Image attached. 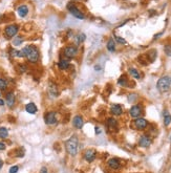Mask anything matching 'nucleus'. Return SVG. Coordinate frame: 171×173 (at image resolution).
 <instances>
[{
    "label": "nucleus",
    "mask_w": 171,
    "mask_h": 173,
    "mask_svg": "<svg viewBox=\"0 0 171 173\" xmlns=\"http://www.w3.org/2000/svg\"><path fill=\"white\" fill-rule=\"evenodd\" d=\"M170 85H171V77H170Z\"/></svg>",
    "instance_id": "obj_39"
},
{
    "label": "nucleus",
    "mask_w": 171,
    "mask_h": 173,
    "mask_svg": "<svg viewBox=\"0 0 171 173\" xmlns=\"http://www.w3.org/2000/svg\"><path fill=\"white\" fill-rule=\"evenodd\" d=\"M0 97H1V90H0Z\"/></svg>",
    "instance_id": "obj_38"
},
{
    "label": "nucleus",
    "mask_w": 171,
    "mask_h": 173,
    "mask_svg": "<svg viewBox=\"0 0 171 173\" xmlns=\"http://www.w3.org/2000/svg\"><path fill=\"white\" fill-rule=\"evenodd\" d=\"M96 156H97V152H96V150H93V149L86 150L85 153H84V159H85V161H88V163H91V161H95Z\"/></svg>",
    "instance_id": "obj_9"
},
{
    "label": "nucleus",
    "mask_w": 171,
    "mask_h": 173,
    "mask_svg": "<svg viewBox=\"0 0 171 173\" xmlns=\"http://www.w3.org/2000/svg\"><path fill=\"white\" fill-rule=\"evenodd\" d=\"M2 166H3V161L1 159H0V169L2 168Z\"/></svg>",
    "instance_id": "obj_36"
},
{
    "label": "nucleus",
    "mask_w": 171,
    "mask_h": 173,
    "mask_svg": "<svg viewBox=\"0 0 171 173\" xmlns=\"http://www.w3.org/2000/svg\"><path fill=\"white\" fill-rule=\"evenodd\" d=\"M15 101H16V99H15L14 92H13V91H9V92H7V96H5V102H7V106H9V108L14 107Z\"/></svg>",
    "instance_id": "obj_11"
},
{
    "label": "nucleus",
    "mask_w": 171,
    "mask_h": 173,
    "mask_svg": "<svg viewBox=\"0 0 171 173\" xmlns=\"http://www.w3.org/2000/svg\"><path fill=\"white\" fill-rule=\"evenodd\" d=\"M171 123V114L168 111H165L164 113V125L165 126H169Z\"/></svg>",
    "instance_id": "obj_24"
},
{
    "label": "nucleus",
    "mask_w": 171,
    "mask_h": 173,
    "mask_svg": "<svg viewBox=\"0 0 171 173\" xmlns=\"http://www.w3.org/2000/svg\"><path fill=\"white\" fill-rule=\"evenodd\" d=\"M19 32V25L17 24H9L4 28V35L7 39H12L15 36H17Z\"/></svg>",
    "instance_id": "obj_3"
},
{
    "label": "nucleus",
    "mask_w": 171,
    "mask_h": 173,
    "mask_svg": "<svg viewBox=\"0 0 171 173\" xmlns=\"http://www.w3.org/2000/svg\"><path fill=\"white\" fill-rule=\"evenodd\" d=\"M78 55V48H77L76 46L74 45H70V46H66L64 48V56L66 58H75L76 56Z\"/></svg>",
    "instance_id": "obj_6"
},
{
    "label": "nucleus",
    "mask_w": 171,
    "mask_h": 173,
    "mask_svg": "<svg viewBox=\"0 0 171 173\" xmlns=\"http://www.w3.org/2000/svg\"><path fill=\"white\" fill-rule=\"evenodd\" d=\"M44 121L47 125H55L57 123V113L55 111H49L44 115Z\"/></svg>",
    "instance_id": "obj_5"
},
{
    "label": "nucleus",
    "mask_w": 171,
    "mask_h": 173,
    "mask_svg": "<svg viewBox=\"0 0 171 173\" xmlns=\"http://www.w3.org/2000/svg\"><path fill=\"white\" fill-rule=\"evenodd\" d=\"M110 112L114 115H121L123 112L122 106H121L120 104H112L110 107Z\"/></svg>",
    "instance_id": "obj_16"
},
{
    "label": "nucleus",
    "mask_w": 171,
    "mask_h": 173,
    "mask_svg": "<svg viewBox=\"0 0 171 173\" xmlns=\"http://www.w3.org/2000/svg\"><path fill=\"white\" fill-rule=\"evenodd\" d=\"M118 83L120 84L121 86H127L128 80H127V78H126V76H121L118 81Z\"/></svg>",
    "instance_id": "obj_26"
},
{
    "label": "nucleus",
    "mask_w": 171,
    "mask_h": 173,
    "mask_svg": "<svg viewBox=\"0 0 171 173\" xmlns=\"http://www.w3.org/2000/svg\"><path fill=\"white\" fill-rule=\"evenodd\" d=\"M107 126H108L109 129H116L117 128V121L112 118L108 119V120H107Z\"/></svg>",
    "instance_id": "obj_23"
},
{
    "label": "nucleus",
    "mask_w": 171,
    "mask_h": 173,
    "mask_svg": "<svg viewBox=\"0 0 171 173\" xmlns=\"http://www.w3.org/2000/svg\"><path fill=\"white\" fill-rule=\"evenodd\" d=\"M129 74H130V76L132 77V78H134V79H136V80H139L140 78H141V75H140V72H139V70L138 69H135V68H129Z\"/></svg>",
    "instance_id": "obj_22"
},
{
    "label": "nucleus",
    "mask_w": 171,
    "mask_h": 173,
    "mask_svg": "<svg viewBox=\"0 0 171 173\" xmlns=\"http://www.w3.org/2000/svg\"><path fill=\"white\" fill-rule=\"evenodd\" d=\"M18 170H19V167L18 166H13V167H11V168H9V173H17V172H18Z\"/></svg>",
    "instance_id": "obj_32"
},
{
    "label": "nucleus",
    "mask_w": 171,
    "mask_h": 173,
    "mask_svg": "<svg viewBox=\"0 0 171 173\" xmlns=\"http://www.w3.org/2000/svg\"><path fill=\"white\" fill-rule=\"evenodd\" d=\"M49 93L51 97H54V98H57L59 96L58 87H57V85H56L55 83H53V82H49Z\"/></svg>",
    "instance_id": "obj_13"
},
{
    "label": "nucleus",
    "mask_w": 171,
    "mask_h": 173,
    "mask_svg": "<svg viewBox=\"0 0 171 173\" xmlns=\"http://www.w3.org/2000/svg\"><path fill=\"white\" fill-rule=\"evenodd\" d=\"M83 124H84V121L81 115H76L72 119V125H74V127L77 128V129H81L82 127H83Z\"/></svg>",
    "instance_id": "obj_12"
},
{
    "label": "nucleus",
    "mask_w": 171,
    "mask_h": 173,
    "mask_svg": "<svg viewBox=\"0 0 171 173\" xmlns=\"http://www.w3.org/2000/svg\"><path fill=\"white\" fill-rule=\"evenodd\" d=\"M107 164H108V166L110 167L111 169H113V170H118V169L121 168V163L118 159H110L107 161Z\"/></svg>",
    "instance_id": "obj_15"
},
{
    "label": "nucleus",
    "mask_w": 171,
    "mask_h": 173,
    "mask_svg": "<svg viewBox=\"0 0 171 173\" xmlns=\"http://www.w3.org/2000/svg\"><path fill=\"white\" fill-rule=\"evenodd\" d=\"M114 40H116L118 43H120V44H126L127 42H126V40L124 39V38H122V37H120V36H114Z\"/></svg>",
    "instance_id": "obj_29"
},
{
    "label": "nucleus",
    "mask_w": 171,
    "mask_h": 173,
    "mask_svg": "<svg viewBox=\"0 0 171 173\" xmlns=\"http://www.w3.org/2000/svg\"><path fill=\"white\" fill-rule=\"evenodd\" d=\"M7 88V81L5 79L0 78V90L4 91Z\"/></svg>",
    "instance_id": "obj_27"
},
{
    "label": "nucleus",
    "mask_w": 171,
    "mask_h": 173,
    "mask_svg": "<svg viewBox=\"0 0 171 173\" xmlns=\"http://www.w3.org/2000/svg\"><path fill=\"white\" fill-rule=\"evenodd\" d=\"M106 47L110 53H113V51H116V42H114V40H113L112 38H110V39L108 40Z\"/></svg>",
    "instance_id": "obj_20"
},
{
    "label": "nucleus",
    "mask_w": 171,
    "mask_h": 173,
    "mask_svg": "<svg viewBox=\"0 0 171 173\" xmlns=\"http://www.w3.org/2000/svg\"><path fill=\"white\" fill-rule=\"evenodd\" d=\"M164 51L168 57H171V45L166 44V45L164 46Z\"/></svg>",
    "instance_id": "obj_28"
},
{
    "label": "nucleus",
    "mask_w": 171,
    "mask_h": 173,
    "mask_svg": "<svg viewBox=\"0 0 171 173\" xmlns=\"http://www.w3.org/2000/svg\"><path fill=\"white\" fill-rule=\"evenodd\" d=\"M157 87L159 90V92H162V93L167 92L169 90V88H170V78L167 76L162 77V78L157 81Z\"/></svg>",
    "instance_id": "obj_2"
},
{
    "label": "nucleus",
    "mask_w": 171,
    "mask_h": 173,
    "mask_svg": "<svg viewBox=\"0 0 171 173\" xmlns=\"http://www.w3.org/2000/svg\"><path fill=\"white\" fill-rule=\"evenodd\" d=\"M150 144H151V138L148 135H142L141 138H140L139 145L141 146V147L147 148L150 146Z\"/></svg>",
    "instance_id": "obj_14"
},
{
    "label": "nucleus",
    "mask_w": 171,
    "mask_h": 173,
    "mask_svg": "<svg viewBox=\"0 0 171 173\" xmlns=\"http://www.w3.org/2000/svg\"><path fill=\"white\" fill-rule=\"evenodd\" d=\"M58 67L60 70H66V69L70 67V62H68L67 60L62 59V60H60L58 62Z\"/></svg>",
    "instance_id": "obj_18"
},
{
    "label": "nucleus",
    "mask_w": 171,
    "mask_h": 173,
    "mask_svg": "<svg viewBox=\"0 0 171 173\" xmlns=\"http://www.w3.org/2000/svg\"><path fill=\"white\" fill-rule=\"evenodd\" d=\"M24 39L22 36H15L14 39H13V45L14 46H19L23 43Z\"/></svg>",
    "instance_id": "obj_21"
},
{
    "label": "nucleus",
    "mask_w": 171,
    "mask_h": 173,
    "mask_svg": "<svg viewBox=\"0 0 171 173\" xmlns=\"http://www.w3.org/2000/svg\"><path fill=\"white\" fill-rule=\"evenodd\" d=\"M78 138L76 135H72L70 138H68L65 142V148H66L67 153L72 156H76L78 153Z\"/></svg>",
    "instance_id": "obj_1"
},
{
    "label": "nucleus",
    "mask_w": 171,
    "mask_h": 173,
    "mask_svg": "<svg viewBox=\"0 0 171 173\" xmlns=\"http://www.w3.org/2000/svg\"><path fill=\"white\" fill-rule=\"evenodd\" d=\"M5 144L4 143H2V142H0V150H4L5 149Z\"/></svg>",
    "instance_id": "obj_34"
},
{
    "label": "nucleus",
    "mask_w": 171,
    "mask_h": 173,
    "mask_svg": "<svg viewBox=\"0 0 171 173\" xmlns=\"http://www.w3.org/2000/svg\"><path fill=\"white\" fill-rule=\"evenodd\" d=\"M4 105V101L2 99H0V106H3Z\"/></svg>",
    "instance_id": "obj_35"
},
{
    "label": "nucleus",
    "mask_w": 171,
    "mask_h": 173,
    "mask_svg": "<svg viewBox=\"0 0 171 173\" xmlns=\"http://www.w3.org/2000/svg\"><path fill=\"white\" fill-rule=\"evenodd\" d=\"M78 42H80V43H82V42H84V40L86 39V36L84 34H79L78 35Z\"/></svg>",
    "instance_id": "obj_31"
},
{
    "label": "nucleus",
    "mask_w": 171,
    "mask_h": 173,
    "mask_svg": "<svg viewBox=\"0 0 171 173\" xmlns=\"http://www.w3.org/2000/svg\"><path fill=\"white\" fill-rule=\"evenodd\" d=\"M28 12H30V9H28V7L25 4H21L19 5L18 7H17V14H18L19 17H21V18H24V17L28 16Z\"/></svg>",
    "instance_id": "obj_10"
},
{
    "label": "nucleus",
    "mask_w": 171,
    "mask_h": 173,
    "mask_svg": "<svg viewBox=\"0 0 171 173\" xmlns=\"http://www.w3.org/2000/svg\"><path fill=\"white\" fill-rule=\"evenodd\" d=\"M146 57H147L149 62H153V61L155 60V58H157V51H155V49H151V51H149L147 54H146Z\"/></svg>",
    "instance_id": "obj_19"
},
{
    "label": "nucleus",
    "mask_w": 171,
    "mask_h": 173,
    "mask_svg": "<svg viewBox=\"0 0 171 173\" xmlns=\"http://www.w3.org/2000/svg\"><path fill=\"white\" fill-rule=\"evenodd\" d=\"M25 110H26V112H28L30 114H35V113L37 112L38 108L35 104L30 102V103H28L25 105Z\"/></svg>",
    "instance_id": "obj_17"
},
{
    "label": "nucleus",
    "mask_w": 171,
    "mask_h": 173,
    "mask_svg": "<svg viewBox=\"0 0 171 173\" xmlns=\"http://www.w3.org/2000/svg\"><path fill=\"white\" fill-rule=\"evenodd\" d=\"M129 114L131 118H139L140 115L142 114V107L140 105H133V106L130 108L129 110Z\"/></svg>",
    "instance_id": "obj_8"
},
{
    "label": "nucleus",
    "mask_w": 171,
    "mask_h": 173,
    "mask_svg": "<svg viewBox=\"0 0 171 173\" xmlns=\"http://www.w3.org/2000/svg\"><path fill=\"white\" fill-rule=\"evenodd\" d=\"M18 70L20 72H25L26 70H28V66H26L25 64H20L18 66Z\"/></svg>",
    "instance_id": "obj_30"
},
{
    "label": "nucleus",
    "mask_w": 171,
    "mask_h": 173,
    "mask_svg": "<svg viewBox=\"0 0 171 173\" xmlns=\"http://www.w3.org/2000/svg\"><path fill=\"white\" fill-rule=\"evenodd\" d=\"M170 141H171V136H170Z\"/></svg>",
    "instance_id": "obj_40"
},
{
    "label": "nucleus",
    "mask_w": 171,
    "mask_h": 173,
    "mask_svg": "<svg viewBox=\"0 0 171 173\" xmlns=\"http://www.w3.org/2000/svg\"><path fill=\"white\" fill-rule=\"evenodd\" d=\"M40 173H49V171H47V168H46V167H42V168H41V171H40Z\"/></svg>",
    "instance_id": "obj_33"
},
{
    "label": "nucleus",
    "mask_w": 171,
    "mask_h": 173,
    "mask_svg": "<svg viewBox=\"0 0 171 173\" xmlns=\"http://www.w3.org/2000/svg\"><path fill=\"white\" fill-rule=\"evenodd\" d=\"M148 125V122L143 118H136V120L134 121V127L138 130H143L145 129Z\"/></svg>",
    "instance_id": "obj_7"
},
{
    "label": "nucleus",
    "mask_w": 171,
    "mask_h": 173,
    "mask_svg": "<svg viewBox=\"0 0 171 173\" xmlns=\"http://www.w3.org/2000/svg\"><path fill=\"white\" fill-rule=\"evenodd\" d=\"M67 9H68L70 14H72L74 17H76V18L81 19V20H83V19L85 18V16H84L83 13H82V12L80 11V9H79L78 7H77L76 5L74 4V3L70 2V4L67 5Z\"/></svg>",
    "instance_id": "obj_4"
},
{
    "label": "nucleus",
    "mask_w": 171,
    "mask_h": 173,
    "mask_svg": "<svg viewBox=\"0 0 171 173\" xmlns=\"http://www.w3.org/2000/svg\"><path fill=\"white\" fill-rule=\"evenodd\" d=\"M9 136V130L5 127H0V138H7Z\"/></svg>",
    "instance_id": "obj_25"
},
{
    "label": "nucleus",
    "mask_w": 171,
    "mask_h": 173,
    "mask_svg": "<svg viewBox=\"0 0 171 173\" xmlns=\"http://www.w3.org/2000/svg\"><path fill=\"white\" fill-rule=\"evenodd\" d=\"M96 133H100V128L99 127H96Z\"/></svg>",
    "instance_id": "obj_37"
}]
</instances>
